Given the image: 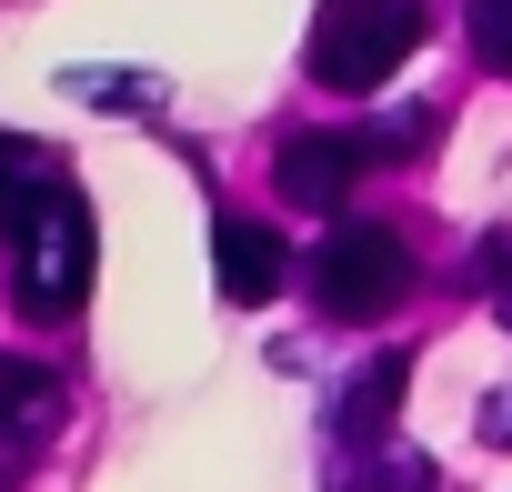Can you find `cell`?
I'll return each mask as SVG.
<instances>
[{
  "label": "cell",
  "instance_id": "6da1fadb",
  "mask_svg": "<svg viewBox=\"0 0 512 492\" xmlns=\"http://www.w3.org/2000/svg\"><path fill=\"white\" fill-rule=\"evenodd\" d=\"M302 282H312V312L322 322H352V332H372L382 312H402L412 302V241L392 231V221H332L322 231V252L302 262Z\"/></svg>",
  "mask_w": 512,
  "mask_h": 492
},
{
  "label": "cell",
  "instance_id": "7a4b0ae2",
  "mask_svg": "<svg viewBox=\"0 0 512 492\" xmlns=\"http://www.w3.org/2000/svg\"><path fill=\"white\" fill-rule=\"evenodd\" d=\"M91 262H101V241H91V201L61 181L21 231H11V302L31 322H71L91 302Z\"/></svg>",
  "mask_w": 512,
  "mask_h": 492
},
{
  "label": "cell",
  "instance_id": "3957f363",
  "mask_svg": "<svg viewBox=\"0 0 512 492\" xmlns=\"http://www.w3.org/2000/svg\"><path fill=\"white\" fill-rule=\"evenodd\" d=\"M412 51H422V0H322V21H312L322 91H382Z\"/></svg>",
  "mask_w": 512,
  "mask_h": 492
},
{
  "label": "cell",
  "instance_id": "277c9868",
  "mask_svg": "<svg viewBox=\"0 0 512 492\" xmlns=\"http://www.w3.org/2000/svg\"><path fill=\"white\" fill-rule=\"evenodd\" d=\"M362 171H372L362 131H292V141L272 151V191H282L292 211H342Z\"/></svg>",
  "mask_w": 512,
  "mask_h": 492
},
{
  "label": "cell",
  "instance_id": "5b68a950",
  "mask_svg": "<svg viewBox=\"0 0 512 492\" xmlns=\"http://www.w3.org/2000/svg\"><path fill=\"white\" fill-rule=\"evenodd\" d=\"M61 422H71L61 372H51V362H31V352H0V452L31 462V452H51V442H61Z\"/></svg>",
  "mask_w": 512,
  "mask_h": 492
},
{
  "label": "cell",
  "instance_id": "8992f818",
  "mask_svg": "<svg viewBox=\"0 0 512 492\" xmlns=\"http://www.w3.org/2000/svg\"><path fill=\"white\" fill-rule=\"evenodd\" d=\"M211 272H221V302H272L292 282V252H282V231L272 221H251V211H211Z\"/></svg>",
  "mask_w": 512,
  "mask_h": 492
},
{
  "label": "cell",
  "instance_id": "52a82bcc",
  "mask_svg": "<svg viewBox=\"0 0 512 492\" xmlns=\"http://www.w3.org/2000/svg\"><path fill=\"white\" fill-rule=\"evenodd\" d=\"M402 392H412V352H372V362L332 392V442H342V452H352V442H392Z\"/></svg>",
  "mask_w": 512,
  "mask_h": 492
},
{
  "label": "cell",
  "instance_id": "ba28073f",
  "mask_svg": "<svg viewBox=\"0 0 512 492\" xmlns=\"http://www.w3.org/2000/svg\"><path fill=\"white\" fill-rule=\"evenodd\" d=\"M71 181V161L51 151V141H31V131H0V241H11L51 191Z\"/></svg>",
  "mask_w": 512,
  "mask_h": 492
},
{
  "label": "cell",
  "instance_id": "9c48e42d",
  "mask_svg": "<svg viewBox=\"0 0 512 492\" xmlns=\"http://www.w3.org/2000/svg\"><path fill=\"white\" fill-rule=\"evenodd\" d=\"M332 492H432V462L392 432V442H352L332 462Z\"/></svg>",
  "mask_w": 512,
  "mask_h": 492
},
{
  "label": "cell",
  "instance_id": "30bf717a",
  "mask_svg": "<svg viewBox=\"0 0 512 492\" xmlns=\"http://www.w3.org/2000/svg\"><path fill=\"white\" fill-rule=\"evenodd\" d=\"M352 131H362V151H372V171H382V161H422L432 131H442V111L412 101V111H382V121H352Z\"/></svg>",
  "mask_w": 512,
  "mask_h": 492
},
{
  "label": "cell",
  "instance_id": "8fae6325",
  "mask_svg": "<svg viewBox=\"0 0 512 492\" xmlns=\"http://www.w3.org/2000/svg\"><path fill=\"white\" fill-rule=\"evenodd\" d=\"M71 91L101 101V111H161V81L151 71H71Z\"/></svg>",
  "mask_w": 512,
  "mask_h": 492
},
{
  "label": "cell",
  "instance_id": "7c38bea8",
  "mask_svg": "<svg viewBox=\"0 0 512 492\" xmlns=\"http://www.w3.org/2000/svg\"><path fill=\"white\" fill-rule=\"evenodd\" d=\"M472 61L492 81H512V0H472Z\"/></svg>",
  "mask_w": 512,
  "mask_h": 492
},
{
  "label": "cell",
  "instance_id": "4fadbf2b",
  "mask_svg": "<svg viewBox=\"0 0 512 492\" xmlns=\"http://www.w3.org/2000/svg\"><path fill=\"white\" fill-rule=\"evenodd\" d=\"M482 442H512V392H492V402H482Z\"/></svg>",
  "mask_w": 512,
  "mask_h": 492
}]
</instances>
